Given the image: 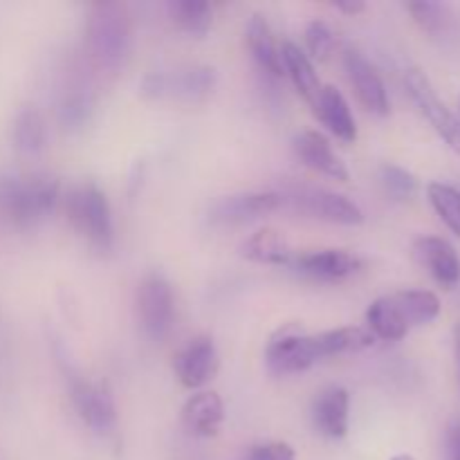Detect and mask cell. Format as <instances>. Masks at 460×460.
<instances>
[{"instance_id":"83f0119b","label":"cell","mask_w":460,"mask_h":460,"mask_svg":"<svg viewBox=\"0 0 460 460\" xmlns=\"http://www.w3.org/2000/svg\"><path fill=\"white\" fill-rule=\"evenodd\" d=\"M335 31L326 21H310L305 25V49H308L310 61H326L332 52H335Z\"/></svg>"},{"instance_id":"836d02e7","label":"cell","mask_w":460,"mask_h":460,"mask_svg":"<svg viewBox=\"0 0 460 460\" xmlns=\"http://www.w3.org/2000/svg\"><path fill=\"white\" fill-rule=\"evenodd\" d=\"M391 460H416L411 456V454H398V456H394Z\"/></svg>"},{"instance_id":"277c9868","label":"cell","mask_w":460,"mask_h":460,"mask_svg":"<svg viewBox=\"0 0 460 460\" xmlns=\"http://www.w3.org/2000/svg\"><path fill=\"white\" fill-rule=\"evenodd\" d=\"M265 362L272 373L290 376V373L308 371L310 367L322 362V355L314 335H308L301 323H286L270 337Z\"/></svg>"},{"instance_id":"e575fe53","label":"cell","mask_w":460,"mask_h":460,"mask_svg":"<svg viewBox=\"0 0 460 460\" xmlns=\"http://www.w3.org/2000/svg\"><path fill=\"white\" fill-rule=\"evenodd\" d=\"M456 117H458V121H460V102H458V115Z\"/></svg>"},{"instance_id":"484cf974","label":"cell","mask_w":460,"mask_h":460,"mask_svg":"<svg viewBox=\"0 0 460 460\" xmlns=\"http://www.w3.org/2000/svg\"><path fill=\"white\" fill-rule=\"evenodd\" d=\"M427 196L449 232L460 236V189L445 182H431L427 187Z\"/></svg>"},{"instance_id":"7a4b0ae2","label":"cell","mask_w":460,"mask_h":460,"mask_svg":"<svg viewBox=\"0 0 460 460\" xmlns=\"http://www.w3.org/2000/svg\"><path fill=\"white\" fill-rule=\"evenodd\" d=\"M85 40L94 61L106 70H117L130 52L128 13L117 3H99L90 9Z\"/></svg>"},{"instance_id":"7402d4cb","label":"cell","mask_w":460,"mask_h":460,"mask_svg":"<svg viewBox=\"0 0 460 460\" xmlns=\"http://www.w3.org/2000/svg\"><path fill=\"white\" fill-rule=\"evenodd\" d=\"M214 88L216 70L209 66H189L175 75H166V94L184 102H200L209 97Z\"/></svg>"},{"instance_id":"e0dca14e","label":"cell","mask_w":460,"mask_h":460,"mask_svg":"<svg viewBox=\"0 0 460 460\" xmlns=\"http://www.w3.org/2000/svg\"><path fill=\"white\" fill-rule=\"evenodd\" d=\"M182 420L193 436L209 438L220 431L225 420V404L214 391H200L191 395L182 409Z\"/></svg>"},{"instance_id":"4dcf8cb0","label":"cell","mask_w":460,"mask_h":460,"mask_svg":"<svg viewBox=\"0 0 460 460\" xmlns=\"http://www.w3.org/2000/svg\"><path fill=\"white\" fill-rule=\"evenodd\" d=\"M247 460H296V454L288 443H265L256 445Z\"/></svg>"},{"instance_id":"ac0fdd59","label":"cell","mask_w":460,"mask_h":460,"mask_svg":"<svg viewBox=\"0 0 460 460\" xmlns=\"http://www.w3.org/2000/svg\"><path fill=\"white\" fill-rule=\"evenodd\" d=\"M245 39L247 48H250L252 57L259 63V67L263 72H268L274 79H281L283 76V61H281V48L277 45L272 34V27H270L268 18L263 13H254L250 18L245 27Z\"/></svg>"},{"instance_id":"4316f807","label":"cell","mask_w":460,"mask_h":460,"mask_svg":"<svg viewBox=\"0 0 460 460\" xmlns=\"http://www.w3.org/2000/svg\"><path fill=\"white\" fill-rule=\"evenodd\" d=\"M45 119L36 108H25L18 115L16 128H13V137H16V146L25 153H39L45 146Z\"/></svg>"},{"instance_id":"f546056e","label":"cell","mask_w":460,"mask_h":460,"mask_svg":"<svg viewBox=\"0 0 460 460\" xmlns=\"http://www.w3.org/2000/svg\"><path fill=\"white\" fill-rule=\"evenodd\" d=\"M93 108L94 102L88 93H70L63 99L61 108H58V119H61L66 128L79 130L90 121Z\"/></svg>"},{"instance_id":"5b68a950","label":"cell","mask_w":460,"mask_h":460,"mask_svg":"<svg viewBox=\"0 0 460 460\" xmlns=\"http://www.w3.org/2000/svg\"><path fill=\"white\" fill-rule=\"evenodd\" d=\"M175 296L169 279L162 272H148L137 286V319L151 340H164L173 326Z\"/></svg>"},{"instance_id":"ffe728a7","label":"cell","mask_w":460,"mask_h":460,"mask_svg":"<svg viewBox=\"0 0 460 460\" xmlns=\"http://www.w3.org/2000/svg\"><path fill=\"white\" fill-rule=\"evenodd\" d=\"M281 61H283V75L290 76L292 85L296 88V93L305 99V102L313 106V102L317 99V94L322 93V81H319L317 70H314L313 61L308 58V54L295 43H283L281 45Z\"/></svg>"},{"instance_id":"d4e9b609","label":"cell","mask_w":460,"mask_h":460,"mask_svg":"<svg viewBox=\"0 0 460 460\" xmlns=\"http://www.w3.org/2000/svg\"><path fill=\"white\" fill-rule=\"evenodd\" d=\"M166 9L173 25L191 36H205L214 25V9L207 0H171Z\"/></svg>"},{"instance_id":"d6a6232c","label":"cell","mask_w":460,"mask_h":460,"mask_svg":"<svg viewBox=\"0 0 460 460\" xmlns=\"http://www.w3.org/2000/svg\"><path fill=\"white\" fill-rule=\"evenodd\" d=\"M452 460H460V425L452 431Z\"/></svg>"},{"instance_id":"9a60e30c","label":"cell","mask_w":460,"mask_h":460,"mask_svg":"<svg viewBox=\"0 0 460 460\" xmlns=\"http://www.w3.org/2000/svg\"><path fill=\"white\" fill-rule=\"evenodd\" d=\"M295 153L308 169L326 175V178L349 182L350 171L346 162L332 151L331 142L317 130H304L295 137Z\"/></svg>"},{"instance_id":"ba28073f","label":"cell","mask_w":460,"mask_h":460,"mask_svg":"<svg viewBox=\"0 0 460 460\" xmlns=\"http://www.w3.org/2000/svg\"><path fill=\"white\" fill-rule=\"evenodd\" d=\"M283 198H286V205H292L301 214L326 220V223L353 227V225H359L364 220L359 205H355L350 198L341 196V193L328 191V189L301 187L295 189L292 193H283Z\"/></svg>"},{"instance_id":"5bb4252c","label":"cell","mask_w":460,"mask_h":460,"mask_svg":"<svg viewBox=\"0 0 460 460\" xmlns=\"http://www.w3.org/2000/svg\"><path fill=\"white\" fill-rule=\"evenodd\" d=\"M313 422L326 438H344L350 425V394L344 386H326L313 402Z\"/></svg>"},{"instance_id":"f1b7e54d","label":"cell","mask_w":460,"mask_h":460,"mask_svg":"<svg viewBox=\"0 0 460 460\" xmlns=\"http://www.w3.org/2000/svg\"><path fill=\"white\" fill-rule=\"evenodd\" d=\"M380 182L385 191L395 200H409L418 191V180L411 171L398 164H382L380 166Z\"/></svg>"},{"instance_id":"d590c367","label":"cell","mask_w":460,"mask_h":460,"mask_svg":"<svg viewBox=\"0 0 460 460\" xmlns=\"http://www.w3.org/2000/svg\"><path fill=\"white\" fill-rule=\"evenodd\" d=\"M458 189H460V187H458Z\"/></svg>"},{"instance_id":"1f68e13d","label":"cell","mask_w":460,"mask_h":460,"mask_svg":"<svg viewBox=\"0 0 460 460\" xmlns=\"http://www.w3.org/2000/svg\"><path fill=\"white\" fill-rule=\"evenodd\" d=\"M332 7H335L337 12L346 13V16H358V13H362L364 9H367V3H364V0H335Z\"/></svg>"},{"instance_id":"52a82bcc","label":"cell","mask_w":460,"mask_h":460,"mask_svg":"<svg viewBox=\"0 0 460 460\" xmlns=\"http://www.w3.org/2000/svg\"><path fill=\"white\" fill-rule=\"evenodd\" d=\"M404 85H407V93L411 97V102L416 103L418 111L422 112L427 121L434 126L436 133L454 148L460 155V121L458 117L445 106L443 99L438 97L436 88L431 85L429 76L425 75L418 67H411L404 76Z\"/></svg>"},{"instance_id":"cb8c5ba5","label":"cell","mask_w":460,"mask_h":460,"mask_svg":"<svg viewBox=\"0 0 460 460\" xmlns=\"http://www.w3.org/2000/svg\"><path fill=\"white\" fill-rule=\"evenodd\" d=\"M409 328L425 326L438 319L440 299L429 290H402L391 295Z\"/></svg>"},{"instance_id":"44dd1931","label":"cell","mask_w":460,"mask_h":460,"mask_svg":"<svg viewBox=\"0 0 460 460\" xmlns=\"http://www.w3.org/2000/svg\"><path fill=\"white\" fill-rule=\"evenodd\" d=\"M413 21L438 40H454L460 34V18L452 4L445 3H409Z\"/></svg>"},{"instance_id":"7c38bea8","label":"cell","mask_w":460,"mask_h":460,"mask_svg":"<svg viewBox=\"0 0 460 460\" xmlns=\"http://www.w3.org/2000/svg\"><path fill=\"white\" fill-rule=\"evenodd\" d=\"M218 367V349L211 337H196L173 358L175 376L187 389H200L207 382L214 380Z\"/></svg>"},{"instance_id":"4fadbf2b","label":"cell","mask_w":460,"mask_h":460,"mask_svg":"<svg viewBox=\"0 0 460 460\" xmlns=\"http://www.w3.org/2000/svg\"><path fill=\"white\" fill-rule=\"evenodd\" d=\"M413 259L443 288L460 283V256L449 241L440 236H420L413 243Z\"/></svg>"},{"instance_id":"2e32d148","label":"cell","mask_w":460,"mask_h":460,"mask_svg":"<svg viewBox=\"0 0 460 460\" xmlns=\"http://www.w3.org/2000/svg\"><path fill=\"white\" fill-rule=\"evenodd\" d=\"M313 111L317 119L341 142H355L358 139V124L350 112L349 102L335 85H323L322 93L313 102Z\"/></svg>"},{"instance_id":"8fae6325","label":"cell","mask_w":460,"mask_h":460,"mask_svg":"<svg viewBox=\"0 0 460 460\" xmlns=\"http://www.w3.org/2000/svg\"><path fill=\"white\" fill-rule=\"evenodd\" d=\"M286 207V198L279 191H247L225 196L211 207V223L238 225L247 220L261 218L265 214Z\"/></svg>"},{"instance_id":"9c48e42d","label":"cell","mask_w":460,"mask_h":460,"mask_svg":"<svg viewBox=\"0 0 460 460\" xmlns=\"http://www.w3.org/2000/svg\"><path fill=\"white\" fill-rule=\"evenodd\" d=\"M290 268L301 277L314 279V281H341L358 274L362 261L346 250L326 247V250L296 252Z\"/></svg>"},{"instance_id":"3957f363","label":"cell","mask_w":460,"mask_h":460,"mask_svg":"<svg viewBox=\"0 0 460 460\" xmlns=\"http://www.w3.org/2000/svg\"><path fill=\"white\" fill-rule=\"evenodd\" d=\"M61 200V184L52 175H31L27 180L0 182V205L16 223L30 225L52 214Z\"/></svg>"},{"instance_id":"6da1fadb","label":"cell","mask_w":460,"mask_h":460,"mask_svg":"<svg viewBox=\"0 0 460 460\" xmlns=\"http://www.w3.org/2000/svg\"><path fill=\"white\" fill-rule=\"evenodd\" d=\"M63 209L72 229L84 236L90 245L99 250H108L115 241V225H112V209L106 193L94 182L75 184L63 196Z\"/></svg>"},{"instance_id":"603a6c76","label":"cell","mask_w":460,"mask_h":460,"mask_svg":"<svg viewBox=\"0 0 460 460\" xmlns=\"http://www.w3.org/2000/svg\"><path fill=\"white\" fill-rule=\"evenodd\" d=\"M367 328L376 340L385 341H400L407 337V332L411 328L407 326V322L400 314L395 301L389 296H380V299L373 301L367 310Z\"/></svg>"},{"instance_id":"8992f818","label":"cell","mask_w":460,"mask_h":460,"mask_svg":"<svg viewBox=\"0 0 460 460\" xmlns=\"http://www.w3.org/2000/svg\"><path fill=\"white\" fill-rule=\"evenodd\" d=\"M70 400L81 420L97 434H111L117 427V404L106 382H90L79 373L67 376Z\"/></svg>"},{"instance_id":"d6986e66","label":"cell","mask_w":460,"mask_h":460,"mask_svg":"<svg viewBox=\"0 0 460 460\" xmlns=\"http://www.w3.org/2000/svg\"><path fill=\"white\" fill-rule=\"evenodd\" d=\"M241 252L245 259L254 261V263L279 265V268H290L296 254L288 238L277 229H259L243 243Z\"/></svg>"},{"instance_id":"30bf717a","label":"cell","mask_w":460,"mask_h":460,"mask_svg":"<svg viewBox=\"0 0 460 460\" xmlns=\"http://www.w3.org/2000/svg\"><path fill=\"white\" fill-rule=\"evenodd\" d=\"M344 67L346 72H349L350 85H353V90L358 93V99L362 102V106L367 108L368 112H373V115H389V93H386V85L385 81H382L380 72L376 70V66H373L359 49L349 48L344 52Z\"/></svg>"}]
</instances>
